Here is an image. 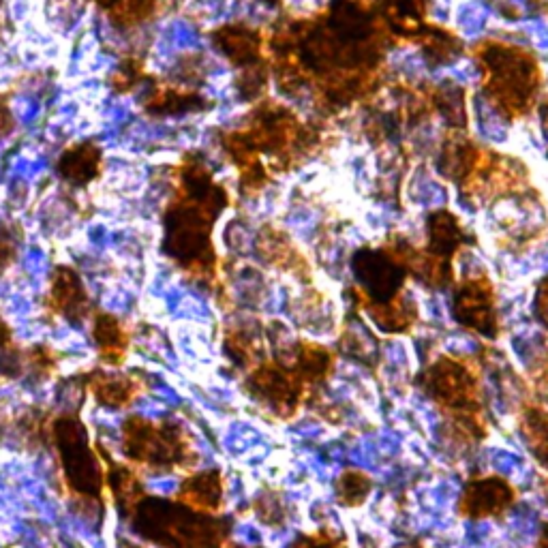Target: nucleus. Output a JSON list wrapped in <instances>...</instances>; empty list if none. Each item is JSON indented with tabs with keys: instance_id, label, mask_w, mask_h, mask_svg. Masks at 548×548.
Listing matches in <instances>:
<instances>
[{
	"instance_id": "4468645a",
	"label": "nucleus",
	"mask_w": 548,
	"mask_h": 548,
	"mask_svg": "<svg viewBox=\"0 0 548 548\" xmlns=\"http://www.w3.org/2000/svg\"><path fill=\"white\" fill-rule=\"evenodd\" d=\"M97 392H99V399L108 405H123L131 397L129 384L120 382V379H105Z\"/></svg>"
},
{
	"instance_id": "f257e3e1",
	"label": "nucleus",
	"mask_w": 548,
	"mask_h": 548,
	"mask_svg": "<svg viewBox=\"0 0 548 548\" xmlns=\"http://www.w3.org/2000/svg\"><path fill=\"white\" fill-rule=\"evenodd\" d=\"M469 478L459 469H431L409 484L401 501L399 529L411 540L456 527L465 514Z\"/></svg>"
},
{
	"instance_id": "2eb2a0df",
	"label": "nucleus",
	"mask_w": 548,
	"mask_h": 548,
	"mask_svg": "<svg viewBox=\"0 0 548 548\" xmlns=\"http://www.w3.org/2000/svg\"><path fill=\"white\" fill-rule=\"evenodd\" d=\"M5 337H7V332H5V326H3V324H0V341H5Z\"/></svg>"
},
{
	"instance_id": "ddd939ff",
	"label": "nucleus",
	"mask_w": 548,
	"mask_h": 548,
	"mask_svg": "<svg viewBox=\"0 0 548 548\" xmlns=\"http://www.w3.org/2000/svg\"><path fill=\"white\" fill-rule=\"evenodd\" d=\"M97 341L108 349H116L120 352V345H123V332H120V326L110 317H101L97 324Z\"/></svg>"
},
{
	"instance_id": "39448f33",
	"label": "nucleus",
	"mask_w": 548,
	"mask_h": 548,
	"mask_svg": "<svg viewBox=\"0 0 548 548\" xmlns=\"http://www.w3.org/2000/svg\"><path fill=\"white\" fill-rule=\"evenodd\" d=\"M56 439H58V450L60 454H63L71 484L86 495H97L101 489L99 461L88 448L82 426L71 420L58 422Z\"/></svg>"
},
{
	"instance_id": "1a4fd4ad",
	"label": "nucleus",
	"mask_w": 548,
	"mask_h": 548,
	"mask_svg": "<svg viewBox=\"0 0 548 548\" xmlns=\"http://www.w3.org/2000/svg\"><path fill=\"white\" fill-rule=\"evenodd\" d=\"M489 343H486L476 330L454 326L444 332H439L437 339V360H448L454 364H476Z\"/></svg>"
},
{
	"instance_id": "6e6552de",
	"label": "nucleus",
	"mask_w": 548,
	"mask_h": 548,
	"mask_svg": "<svg viewBox=\"0 0 548 548\" xmlns=\"http://www.w3.org/2000/svg\"><path fill=\"white\" fill-rule=\"evenodd\" d=\"M264 347L268 360L279 369H296L302 362L304 343L289 319H272L264 324Z\"/></svg>"
},
{
	"instance_id": "0eeeda50",
	"label": "nucleus",
	"mask_w": 548,
	"mask_h": 548,
	"mask_svg": "<svg viewBox=\"0 0 548 548\" xmlns=\"http://www.w3.org/2000/svg\"><path fill=\"white\" fill-rule=\"evenodd\" d=\"M499 521L504 525L512 548H542L546 542V523L516 495L499 512Z\"/></svg>"
},
{
	"instance_id": "423d86ee",
	"label": "nucleus",
	"mask_w": 548,
	"mask_h": 548,
	"mask_svg": "<svg viewBox=\"0 0 548 548\" xmlns=\"http://www.w3.org/2000/svg\"><path fill=\"white\" fill-rule=\"evenodd\" d=\"M347 435L349 433H345L337 422L309 401L300 405L296 411H292V414H287L283 420H279V437L285 448H328L334 441H341Z\"/></svg>"
},
{
	"instance_id": "f8f14e48",
	"label": "nucleus",
	"mask_w": 548,
	"mask_h": 548,
	"mask_svg": "<svg viewBox=\"0 0 548 548\" xmlns=\"http://www.w3.org/2000/svg\"><path fill=\"white\" fill-rule=\"evenodd\" d=\"M95 163L97 155L90 148H80L73 150L71 155L65 157L63 161V174L71 180H88L95 172Z\"/></svg>"
},
{
	"instance_id": "f03ea898",
	"label": "nucleus",
	"mask_w": 548,
	"mask_h": 548,
	"mask_svg": "<svg viewBox=\"0 0 548 548\" xmlns=\"http://www.w3.org/2000/svg\"><path fill=\"white\" fill-rule=\"evenodd\" d=\"M476 401L486 431L508 433L525 424L529 407V382L516 373L497 345H489L474 364Z\"/></svg>"
},
{
	"instance_id": "9b49d317",
	"label": "nucleus",
	"mask_w": 548,
	"mask_h": 548,
	"mask_svg": "<svg viewBox=\"0 0 548 548\" xmlns=\"http://www.w3.org/2000/svg\"><path fill=\"white\" fill-rule=\"evenodd\" d=\"M304 540V534L300 527H296L292 521H274L266 523L264 531V546L262 548H296Z\"/></svg>"
},
{
	"instance_id": "9d476101",
	"label": "nucleus",
	"mask_w": 548,
	"mask_h": 548,
	"mask_svg": "<svg viewBox=\"0 0 548 548\" xmlns=\"http://www.w3.org/2000/svg\"><path fill=\"white\" fill-rule=\"evenodd\" d=\"M266 521L255 510L236 514L230 525V540L236 548H262Z\"/></svg>"
},
{
	"instance_id": "7ed1b4c3",
	"label": "nucleus",
	"mask_w": 548,
	"mask_h": 548,
	"mask_svg": "<svg viewBox=\"0 0 548 548\" xmlns=\"http://www.w3.org/2000/svg\"><path fill=\"white\" fill-rule=\"evenodd\" d=\"M493 345L501 349L510 367L529 384L548 371V324L542 319H527L499 332Z\"/></svg>"
},
{
	"instance_id": "20e7f679",
	"label": "nucleus",
	"mask_w": 548,
	"mask_h": 548,
	"mask_svg": "<svg viewBox=\"0 0 548 548\" xmlns=\"http://www.w3.org/2000/svg\"><path fill=\"white\" fill-rule=\"evenodd\" d=\"M373 369L386 399L394 397V394H403L411 384L420 382V377L426 373V364L420 358L418 347L409 337V332H397L386 334L382 339Z\"/></svg>"
}]
</instances>
